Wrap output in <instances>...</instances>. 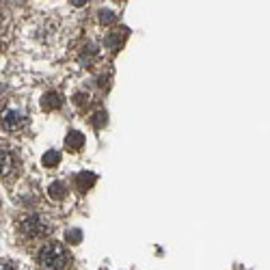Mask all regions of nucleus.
Returning <instances> with one entry per match:
<instances>
[{"label": "nucleus", "instance_id": "obj_2", "mask_svg": "<svg viewBox=\"0 0 270 270\" xmlns=\"http://www.w3.org/2000/svg\"><path fill=\"white\" fill-rule=\"evenodd\" d=\"M50 231H52V225H50L46 218H41V216H31V218H26V221L20 225V233L24 238H31V240L48 236Z\"/></svg>", "mask_w": 270, "mask_h": 270}, {"label": "nucleus", "instance_id": "obj_9", "mask_svg": "<svg viewBox=\"0 0 270 270\" xmlns=\"http://www.w3.org/2000/svg\"><path fill=\"white\" fill-rule=\"evenodd\" d=\"M48 195L52 197L54 201H61V199H65V195H67V191H65V184H63V182H54V184H50V188H48Z\"/></svg>", "mask_w": 270, "mask_h": 270}, {"label": "nucleus", "instance_id": "obj_12", "mask_svg": "<svg viewBox=\"0 0 270 270\" xmlns=\"http://www.w3.org/2000/svg\"><path fill=\"white\" fill-rule=\"evenodd\" d=\"M67 240L71 244H78L80 240H82V233H80L78 229H71V231H67Z\"/></svg>", "mask_w": 270, "mask_h": 270}, {"label": "nucleus", "instance_id": "obj_14", "mask_svg": "<svg viewBox=\"0 0 270 270\" xmlns=\"http://www.w3.org/2000/svg\"><path fill=\"white\" fill-rule=\"evenodd\" d=\"M0 270H16L13 268L11 261H7V259H0Z\"/></svg>", "mask_w": 270, "mask_h": 270}, {"label": "nucleus", "instance_id": "obj_1", "mask_svg": "<svg viewBox=\"0 0 270 270\" xmlns=\"http://www.w3.org/2000/svg\"><path fill=\"white\" fill-rule=\"evenodd\" d=\"M69 264V255L63 244L50 242L39 253V266L41 270H65Z\"/></svg>", "mask_w": 270, "mask_h": 270}, {"label": "nucleus", "instance_id": "obj_4", "mask_svg": "<svg viewBox=\"0 0 270 270\" xmlns=\"http://www.w3.org/2000/svg\"><path fill=\"white\" fill-rule=\"evenodd\" d=\"M24 123H26V117L22 111H18V108H7L3 113V128L9 130V132H16V130H20Z\"/></svg>", "mask_w": 270, "mask_h": 270}, {"label": "nucleus", "instance_id": "obj_3", "mask_svg": "<svg viewBox=\"0 0 270 270\" xmlns=\"http://www.w3.org/2000/svg\"><path fill=\"white\" fill-rule=\"evenodd\" d=\"M20 173V160L11 151H0V177L13 179Z\"/></svg>", "mask_w": 270, "mask_h": 270}, {"label": "nucleus", "instance_id": "obj_7", "mask_svg": "<svg viewBox=\"0 0 270 270\" xmlns=\"http://www.w3.org/2000/svg\"><path fill=\"white\" fill-rule=\"evenodd\" d=\"M123 41H126V31L123 33H111V35H106L104 46L111 50V52H117V50L123 46Z\"/></svg>", "mask_w": 270, "mask_h": 270}, {"label": "nucleus", "instance_id": "obj_6", "mask_svg": "<svg viewBox=\"0 0 270 270\" xmlns=\"http://www.w3.org/2000/svg\"><path fill=\"white\" fill-rule=\"evenodd\" d=\"M65 147H67L69 151H80L84 147V134L78 132V130H71V132L67 134V138H65Z\"/></svg>", "mask_w": 270, "mask_h": 270}, {"label": "nucleus", "instance_id": "obj_10", "mask_svg": "<svg viewBox=\"0 0 270 270\" xmlns=\"http://www.w3.org/2000/svg\"><path fill=\"white\" fill-rule=\"evenodd\" d=\"M41 162L46 166H56L58 162H61V154H58V151H48V154L43 156Z\"/></svg>", "mask_w": 270, "mask_h": 270}, {"label": "nucleus", "instance_id": "obj_5", "mask_svg": "<svg viewBox=\"0 0 270 270\" xmlns=\"http://www.w3.org/2000/svg\"><path fill=\"white\" fill-rule=\"evenodd\" d=\"M98 182V177L93 173H89V171H82V173H78L76 177H74V184H76V191H80V193H84V191H89V188L93 186Z\"/></svg>", "mask_w": 270, "mask_h": 270}, {"label": "nucleus", "instance_id": "obj_15", "mask_svg": "<svg viewBox=\"0 0 270 270\" xmlns=\"http://www.w3.org/2000/svg\"><path fill=\"white\" fill-rule=\"evenodd\" d=\"M86 3V0H71V5H74V7H82Z\"/></svg>", "mask_w": 270, "mask_h": 270}, {"label": "nucleus", "instance_id": "obj_8", "mask_svg": "<svg viewBox=\"0 0 270 270\" xmlns=\"http://www.w3.org/2000/svg\"><path fill=\"white\" fill-rule=\"evenodd\" d=\"M61 104H63V98L54 91H50L41 98V106L46 108V111H56V108H61Z\"/></svg>", "mask_w": 270, "mask_h": 270}, {"label": "nucleus", "instance_id": "obj_13", "mask_svg": "<svg viewBox=\"0 0 270 270\" xmlns=\"http://www.w3.org/2000/svg\"><path fill=\"white\" fill-rule=\"evenodd\" d=\"M104 123H106V113L100 111L98 115H93V126H96V128H102Z\"/></svg>", "mask_w": 270, "mask_h": 270}, {"label": "nucleus", "instance_id": "obj_11", "mask_svg": "<svg viewBox=\"0 0 270 270\" xmlns=\"http://www.w3.org/2000/svg\"><path fill=\"white\" fill-rule=\"evenodd\" d=\"M100 22H102V24H113V22H115V13L113 11H100Z\"/></svg>", "mask_w": 270, "mask_h": 270}]
</instances>
